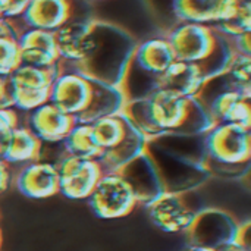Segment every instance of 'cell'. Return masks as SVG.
<instances>
[{"label": "cell", "mask_w": 251, "mask_h": 251, "mask_svg": "<svg viewBox=\"0 0 251 251\" xmlns=\"http://www.w3.org/2000/svg\"><path fill=\"white\" fill-rule=\"evenodd\" d=\"M146 140L166 134H206L215 122L197 97L154 90L147 97L125 103L122 110Z\"/></svg>", "instance_id": "cell-1"}, {"label": "cell", "mask_w": 251, "mask_h": 251, "mask_svg": "<svg viewBox=\"0 0 251 251\" xmlns=\"http://www.w3.org/2000/svg\"><path fill=\"white\" fill-rule=\"evenodd\" d=\"M51 104L75 118L76 124H93L109 115L124 110L122 90L78 72L59 75L51 87Z\"/></svg>", "instance_id": "cell-2"}, {"label": "cell", "mask_w": 251, "mask_h": 251, "mask_svg": "<svg viewBox=\"0 0 251 251\" xmlns=\"http://www.w3.org/2000/svg\"><path fill=\"white\" fill-rule=\"evenodd\" d=\"M94 47L91 53L78 62L76 72L99 82L118 87L124 81L132 54L134 41L121 29L109 25H93Z\"/></svg>", "instance_id": "cell-3"}, {"label": "cell", "mask_w": 251, "mask_h": 251, "mask_svg": "<svg viewBox=\"0 0 251 251\" xmlns=\"http://www.w3.org/2000/svg\"><path fill=\"white\" fill-rule=\"evenodd\" d=\"M91 131L100 150L96 162L103 174L118 172L146 150V137L124 112L97 119Z\"/></svg>", "instance_id": "cell-4"}, {"label": "cell", "mask_w": 251, "mask_h": 251, "mask_svg": "<svg viewBox=\"0 0 251 251\" xmlns=\"http://www.w3.org/2000/svg\"><path fill=\"white\" fill-rule=\"evenodd\" d=\"M207 171L238 176L249 171L251 157L250 128L237 124H216L206 132Z\"/></svg>", "instance_id": "cell-5"}, {"label": "cell", "mask_w": 251, "mask_h": 251, "mask_svg": "<svg viewBox=\"0 0 251 251\" xmlns=\"http://www.w3.org/2000/svg\"><path fill=\"white\" fill-rule=\"evenodd\" d=\"M59 75L60 74L56 65H21L7 78V88L13 107L16 110L31 112L49 103L51 87Z\"/></svg>", "instance_id": "cell-6"}, {"label": "cell", "mask_w": 251, "mask_h": 251, "mask_svg": "<svg viewBox=\"0 0 251 251\" xmlns=\"http://www.w3.org/2000/svg\"><path fill=\"white\" fill-rule=\"evenodd\" d=\"M238 228L240 222L231 213L221 209H203L187 229V237L191 247L218 251L235 244Z\"/></svg>", "instance_id": "cell-7"}, {"label": "cell", "mask_w": 251, "mask_h": 251, "mask_svg": "<svg viewBox=\"0 0 251 251\" xmlns=\"http://www.w3.org/2000/svg\"><path fill=\"white\" fill-rule=\"evenodd\" d=\"M87 200L101 219L124 218L138 204L126 181L116 172L103 174Z\"/></svg>", "instance_id": "cell-8"}, {"label": "cell", "mask_w": 251, "mask_h": 251, "mask_svg": "<svg viewBox=\"0 0 251 251\" xmlns=\"http://www.w3.org/2000/svg\"><path fill=\"white\" fill-rule=\"evenodd\" d=\"M191 191L165 193L146 207L151 222L160 231L169 234L187 232L196 215L200 212L191 203Z\"/></svg>", "instance_id": "cell-9"}, {"label": "cell", "mask_w": 251, "mask_h": 251, "mask_svg": "<svg viewBox=\"0 0 251 251\" xmlns=\"http://www.w3.org/2000/svg\"><path fill=\"white\" fill-rule=\"evenodd\" d=\"M165 193H188L201 185L209 178V171L176 160L146 143Z\"/></svg>", "instance_id": "cell-10"}, {"label": "cell", "mask_w": 251, "mask_h": 251, "mask_svg": "<svg viewBox=\"0 0 251 251\" xmlns=\"http://www.w3.org/2000/svg\"><path fill=\"white\" fill-rule=\"evenodd\" d=\"M59 193L72 200L88 199L103 172L100 165L91 159L68 156L57 165Z\"/></svg>", "instance_id": "cell-11"}, {"label": "cell", "mask_w": 251, "mask_h": 251, "mask_svg": "<svg viewBox=\"0 0 251 251\" xmlns=\"http://www.w3.org/2000/svg\"><path fill=\"white\" fill-rule=\"evenodd\" d=\"M116 174L126 181L137 203L140 204L149 206L162 194H165L156 166L146 150L122 166Z\"/></svg>", "instance_id": "cell-12"}, {"label": "cell", "mask_w": 251, "mask_h": 251, "mask_svg": "<svg viewBox=\"0 0 251 251\" xmlns=\"http://www.w3.org/2000/svg\"><path fill=\"white\" fill-rule=\"evenodd\" d=\"M76 125L74 116L62 112L50 101L26 112L25 125L40 141L57 143L63 141L71 129Z\"/></svg>", "instance_id": "cell-13"}, {"label": "cell", "mask_w": 251, "mask_h": 251, "mask_svg": "<svg viewBox=\"0 0 251 251\" xmlns=\"http://www.w3.org/2000/svg\"><path fill=\"white\" fill-rule=\"evenodd\" d=\"M206 134L197 135H181V134H166L151 140L147 144L163 151L165 154L181 160L184 163L207 169V149H206Z\"/></svg>", "instance_id": "cell-14"}, {"label": "cell", "mask_w": 251, "mask_h": 251, "mask_svg": "<svg viewBox=\"0 0 251 251\" xmlns=\"http://www.w3.org/2000/svg\"><path fill=\"white\" fill-rule=\"evenodd\" d=\"M16 188L29 199H47L59 194V175L53 165L44 162L26 163L15 179Z\"/></svg>", "instance_id": "cell-15"}, {"label": "cell", "mask_w": 251, "mask_h": 251, "mask_svg": "<svg viewBox=\"0 0 251 251\" xmlns=\"http://www.w3.org/2000/svg\"><path fill=\"white\" fill-rule=\"evenodd\" d=\"M59 56L74 62L84 60L94 47L93 24L87 22H68L63 24L54 34Z\"/></svg>", "instance_id": "cell-16"}, {"label": "cell", "mask_w": 251, "mask_h": 251, "mask_svg": "<svg viewBox=\"0 0 251 251\" xmlns=\"http://www.w3.org/2000/svg\"><path fill=\"white\" fill-rule=\"evenodd\" d=\"M204 81L206 76L199 65L175 60L159 76L157 88L172 91L185 97H196Z\"/></svg>", "instance_id": "cell-17"}, {"label": "cell", "mask_w": 251, "mask_h": 251, "mask_svg": "<svg viewBox=\"0 0 251 251\" xmlns=\"http://www.w3.org/2000/svg\"><path fill=\"white\" fill-rule=\"evenodd\" d=\"M21 63L29 66H51L59 57L54 34L44 29L26 32L19 43Z\"/></svg>", "instance_id": "cell-18"}, {"label": "cell", "mask_w": 251, "mask_h": 251, "mask_svg": "<svg viewBox=\"0 0 251 251\" xmlns=\"http://www.w3.org/2000/svg\"><path fill=\"white\" fill-rule=\"evenodd\" d=\"M69 16L66 0H32L25 7L26 22L38 29L62 26Z\"/></svg>", "instance_id": "cell-19"}, {"label": "cell", "mask_w": 251, "mask_h": 251, "mask_svg": "<svg viewBox=\"0 0 251 251\" xmlns=\"http://www.w3.org/2000/svg\"><path fill=\"white\" fill-rule=\"evenodd\" d=\"M41 141L24 125L15 128L6 153L3 156V162L9 166L12 163H31L38 160Z\"/></svg>", "instance_id": "cell-20"}, {"label": "cell", "mask_w": 251, "mask_h": 251, "mask_svg": "<svg viewBox=\"0 0 251 251\" xmlns=\"http://www.w3.org/2000/svg\"><path fill=\"white\" fill-rule=\"evenodd\" d=\"M63 144L69 156L91 160H97L100 156V150L93 137L91 124H76L63 140Z\"/></svg>", "instance_id": "cell-21"}, {"label": "cell", "mask_w": 251, "mask_h": 251, "mask_svg": "<svg viewBox=\"0 0 251 251\" xmlns=\"http://www.w3.org/2000/svg\"><path fill=\"white\" fill-rule=\"evenodd\" d=\"M225 0H174V10L187 21H218Z\"/></svg>", "instance_id": "cell-22"}, {"label": "cell", "mask_w": 251, "mask_h": 251, "mask_svg": "<svg viewBox=\"0 0 251 251\" xmlns=\"http://www.w3.org/2000/svg\"><path fill=\"white\" fill-rule=\"evenodd\" d=\"M21 66L18 41L9 32H0V76H9Z\"/></svg>", "instance_id": "cell-23"}, {"label": "cell", "mask_w": 251, "mask_h": 251, "mask_svg": "<svg viewBox=\"0 0 251 251\" xmlns=\"http://www.w3.org/2000/svg\"><path fill=\"white\" fill-rule=\"evenodd\" d=\"M19 118L18 113L13 110V107L9 109H0V160L3 159L6 149L9 146L10 137L16 126H19Z\"/></svg>", "instance_id": "cell-24"}, {"label": "cell", "mask_w": 251, "mask_h": 251, "mask_svg": "<svg viewBox=\"0 0 251 251\" xmlns=\"http://www.w3.org/2000/svg\"><path fill=\"white\" fill-rule=\"evenodd\" d=\"M235 244L240 246L241 249L250 251V222L240 224L238 234L235 238Z\"/></svg>", "instance_id": "cell-25"}, {"label": "cell", "mask_w": 251, "mask_h": 251, "mask_svg": "<svg viewBox=\"0 0 251 251\" xmlns=\"http://www.w3.org/2000/svg\"><path fill=\"white\" fill-rule=\"evenodd\" d=\"M9 107H13V104L7 88V79L0 76V109H9Z\"/></svg>", "instance_id": "cell-26"}, {"label": "cell", "mask_w": 251, "mask_h": 251, "mask_svg": "<svg viewBox=\"0 0 251 251\" xmlns=\"http://www.w3.org/2000/svg\"><path fill=\"white\" fill-rule=\"evenodd\" d=\"M10 184V166L0 160V194H3Z\"/></svg>", "instance_id": "cell-27"}, {"label": "cell", "mask_w": 251, "mask_h": 251, "mask_svg": "<svg viewBox=\"0 0 251 251\" xmlns=\"http://www.w3.org/2000/svg\"><path fill=\"white\" fill-rule=\"evenodd\" d=\"M218 251H247L244 250V249H241L240 246H237V244H229V246H226V247H224V249H221V250Z\"/></svg>", "instance_id": "cell-28"}, {"label": "cell", "mask_w": 251, "mask_h": 251, "mask_svg": "<svg viewBox=\"0 0 251 251\" xmlns=\"http://www.w3.org/2000/svg\"><path fill=\"white\" fill-rule=\"evenodd\" d=\"M188 251H216V250H212V249H201V247H191Z\"/></svg>", "instance_id": "cell-29"}, {"label": "cell", "mask_w": 251, "mask_h": 251, "mask_svg": "<svg viewBox=\"0 0 251 251\" xmlns=\"http://www.w3.org/2000/svg\"><path fill=\"white\" fill-rule=\"evenodd\" d=\"M1 241L3 240H1V231H0V250H1Z\"/></svg>", "instance_id": "cell-30"}]
</instances>
